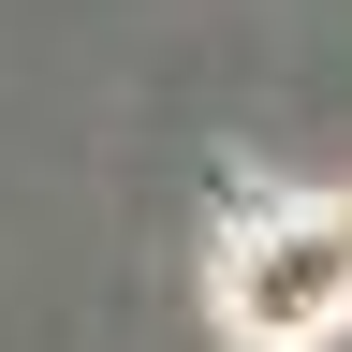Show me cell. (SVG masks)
Wrapping results in <instances>:
<instances>
[{"mask_svg":"<svg viewBox=\"0 0 352 352\" xmlns=\"http://www.w3.org/2000/svg\"><path fill=\"white\" fill-rule=\"evenodd\" d=\"M220 323L250 352H323L352 338V191H308L220 250Z\"/></svg>","mask_w":352,"mask_h":352,"instance_id":"cell-1","label":"cell"}]
</instances>
